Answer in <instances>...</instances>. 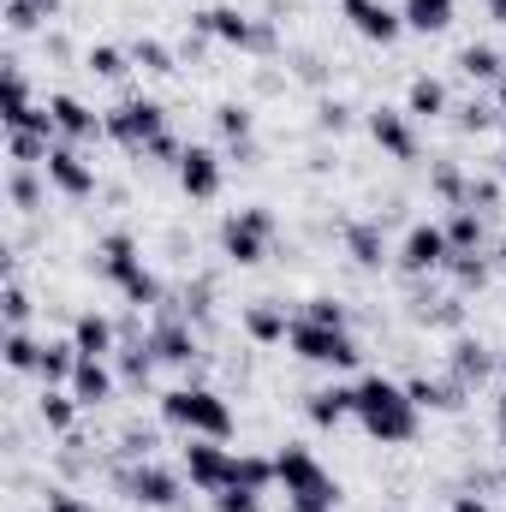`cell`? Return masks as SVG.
<instances>
[{"instance_id": "5bb4252c", "label": "cell", "mask_w": 506, "mask_h": 512, "mask_svg": "<svg viewBox=\"0 0 506 512\" xmlns=\"http://www.w3.org/2000/svg\"><path fill=\"white\" fill-rule=\"evenodd\" d=\"M173 185L191 197V203H215L227 191V155L215 143H185L179 167H173Z\"/></svg>"}, {"instance_id": "2e32d148", "label": "cell", "mask_w": 506, "mask_h": 512, "mask_svg": "<svg viewBox=\"0 0 506 512\" xmlns=\"http://www.w3.org/2000/svg\"><path fill=\"white\" fill-rule=\"evenodd\" d=\"M340 251L352 256V268H364V274H381V268L393 262V245H387V221H381V215H352V221L340 227Z\"/></svg>"}, {"instance_id": "30bf717a", "label": "cell", "mask_w": 506, "mask_h": 512, "mask_svg": "<svg viewBox=\"0 0 506 512\" xmlns=\"http://www.w3.org/2000/svg\"><path fill=\"white\" fill-rule=\"evenodd\" d=\"M149 346H155V358H161V370H179L185 382H197V370H203V334H197V322L191 316H179L173 304L149 322Z\"/></svg>"}, {"instance_id": "60d3db41", "label": "cell", "mask_w": 506, "mask_h": 512, "mask_svg": "<svg viewBox=\"0 0 506 512\" xmlns=\"http://www.w3.org/2000/svg\"><path fill=\"white\" fill-rule=\"evenodd\" d=\"M310 126L322 131V137H346V131L358 126V114H352V102H346V96H316Z\"/></svg>"}, {"instance_id": "6da1fadb", "label": "cell", "mask_w": 506, "mask_h": 512, "mask_svg": "<svg viewBox=\"0 0 506 512\" xmlns=\"http://www.w3.org/2000/svg\"><path fill=\"white\" fill-rule=\"evenodd\" d=\"M358 405H352V423L376 441V447H411L423 435V411L417 399L405 393V382L393 376H358Z\"/></svg>"}, {"instance_id": "f5cc1de1", "label": "cell", "mask_w": 506, "mask_h": 512, "mask_svg": "<svg viewBox=\"0 0 506 512\" xmlns=\"http://www.w3.org/2000/svg\"><path fill=\"white\" fill-rule=\"evenodd\" d=\"M495 489H501V495H506V465H501V471H495Z\"/></svg>"}, {"instance_id": "9f6ffc18", "label": "cell", "mask_w": 506, "mask_h": 512, "mask_svg": "<svg viewBox=\"0 0 506 512\" xmlns=\"http://www.w3.org/2000/svg\"><path fill=\"white\" fill-rule=\"evenodd\" d=\"M501 131H506V120H501Z\"/></svg>"}, {"instance_id": "484cf974", "label": "cell", "mask_w": 506, "mask_h": 512, "mask_svg": "<svg viewBox=\"0 0 506 512\" xmlns=\"http://www.w3.org/2000/svg\"><path fill=\"white\" fill-rule=\"evenodd\" d=\"M405 393L417 399V411H441V417H453V411H465V399H471V387L465 382H453V376H411L405 382Z\"/></svg>"}, {"instance_id": "7dc6e473", "label": "cell", "mask_w": 506, "mask_h": 512, "mask_svg": "<svg viewBox=\"0 0 506 512\" xmlns=\"http://www.w3.org/2000/svg\"><path fill=\"white\" fill-rule=\"evenodd\" d=\"M42 512H96V507L66 483H42Z\"/></svg>"}, {"instance_id": "f35d334b", "label": "cell", "mask_w": 506, "mask_h": 512, "mask_svg": "<svg viewBox=\"0 0 506 512\" xmlns=\"http://www.w3.org/2000/svg\"><path fill=\"white\" fill-rule=\"evenodd\" d=\"M131 60H137V72H149V78H173V72H179V54H173L161 36H131Z\"/></svg>"}, {"instance_id": "7402d4cb", "label": "cell", "mask_w": 506, "mask_h": 512, "mask_svg": "<svg viewBox=\"0 0 506 512\" xmlns=\"http://www.w3.org/2000/svg\"><path fill=\"white\" fill-rule=\"evenodd\" d=\"M405 114H411L417 126L453 120V90H447V78H435V72H411V84H405Z\"/></svg>"}, {"instance_id": "7a4b0ae2", "label": "cell", "mask_w": 506, "mask_h": 512, "mask_svg": "<svg viewBox=\"0 0 506 512\" xmlns=\"http://www.w3.org/2000/svg\"><path fill=\"white\" fill-rule=\"evenodd\" d=\"M90 268H96V274H102V280H108V286L126 298L137 316L167 304V286H161V274L143 262V245H137V233H126V227H114V233H102V239H96Z\"/></svg>"}, {"instance_id": "ba28073f", "label": "cell", "mask_w": 506, "mask_h": 512, "mask_svg": "<svg viewBox=\"0 0 506 512\" xmlns=\"http://www.w3.org/2000/svg\"><path fill=\"white\" fill-rule=\"evenodd\" d=\"M221 256L233 262V268H256L262 256H268V245L280 239V215L268 209V203H245V209H227L221 215Z\"/></svg>"}, {"instance_id": "cb8c5ba5", "label": "cell", "mask_w": 506, "mask_h": 512, "mask_svg": "<svg viewBox=\"0 0 506 512\" xmlns=\"http://www.w3.org/2000/svg\"><path fill=\"white\" fill-rule=\"evenodd\" d=\"M352 405H358V387L352 382H322L304 393V417L316 423V429H340V423H352Z\"/></svg>"}, {"instance_id": "603a6c76", "label": "cell", "mask_w": 506, "mask_h": 512, "mask_svg": "<svg viewBox=\"0 0 506 512\" xmlns=\"http://www.w3.org/2000/svg\"><path fill=\"white\" fill-rule=\"evenodd\" d=\"M66 387L78 393L84 411H102V405H114V393H120V370H114V358H78V370H72Z\"/></svg>"}, {"instance_id": "1f68e13d", "label": "cell", "mask_w": 506, "mask_h": 512, "mask_svg": "<svg viewBox=\"0 0 506 512\" xmlns=\"http://www.w3.org/2000/svg\"><path fill=\"white\" fill-rule=\"evenodd\" d=\"M84 72L102 78V84H126L131 72H137V60H131V48H120V42H90L84 48Z\"/></svg>"}, {"instance_id": "4fadbf2b", "label": "cell", "mask_w": 506, "mask_h": 512, "mask_svg": "<svg viewBox=\"0 0 506 512\" xmlns=\"http://www.w3.org/2000/svg\"><path fill=\"white\" fill-rule=\"evenodd\" d=\"M364 131H370V143H376L387 161H399V167H411L417 155H423V137H417V120L405 114V108H393V102H376V108H364Z\"/></svg>"}, {"instance_id": "c3c4849f", "label": "cell", "mask_w": 506, "mask_h": 512, "mask_svg": "<svg viewBox=\"0 0 506 512\" xmlns=\"http://www.w3.org/2000/svg\"><path fill=\"white\" fill-rule=\"evenodd\" d=\"M447 507H453V512H495L483 489H459V495H447Z\"/></svg>"}, {"instance_id": "f1b7e54d", "label": "cell", "mask_w": 506, "mask_h": 512, "mask_svg": "<svg viewBox=\"0 0 506 512\" xmlns=\"http://www.w3.org/2000/svg\"><path fill=\"white\" fill-rule=\"evenodd\" d=\"M60 12H66V0H6V42L48 30Z\"/></svg>"}, {"instance_id": "4dcf8cb0", "label": "cell", "mask_w": 506, "mask_h": 512, "mask_svg": "<svg viewBox=\"0 0 506 512\" xmlns=\"http://www.w3.org/2000/svg\"><path fill=\"white\" fill-rule=\"evenodd\" d=\"M48 173L42 167H12L6 173V203H12V215H42L48 209Z\"/></svg>"}, {"instance_id": "74e56055", "label": "cell", "mask_w": 506, "mask_h": 512, "mask_svg": "<svg viewBox=\"0 0 506 512\" xmlns=\"http://www.w3.org/2000/svg\"><path fill=\"white\" fill-rule=\"evenodd\" d=\"M292 316H304V322H316V328H352V304H346L340 292H310Z\"/></svg>"}, {"instance_id": "681fc988", "label": "cell", "mask_w": 506, "mask_h": 512, "mask_svg": "<svg viewBox=\"0 0 506 512\" xmlns=\"http://www.w3.org/2000/svg\"><path fill=\"white\" fill-rule=\"evenodd\" d=\"M495 435H501V447H506V387L495 393Z\"/></svg>"}, {"instance_id": "816d5d0a", "label": "cell", "mask_w": 506, "mask_h": 512, "mask_svg": "<svg viewBox=\"0 0 506 512\" xmlns=\"http://www.w3.org/2000/svg\"><path fill=\"white\" fill-rule=\"evenodd\" d=\"M489 96H495V108H501V120H506V78L495 84V90H489Z\"/></svg>"}, {"instance_id": "9a60e30c", "label": "cell", "mask_w": 506, "mask_h": 512, "mask_svg": "<svg viewBox=\"0 0 506 512\" xmlns=\"http://www.w3.org/2000/svg\"><path fill=\"white\" fill-rule=\"evenodd\" d=\"M447 376L477 393V387H489L495 376H501V352H495L489 340H477V334H465V328H459V334L447 340Z\"/></svg>"}, {"instance_id": "277c9868", "label": "cell", "mask_w": 506, "mask_h": 512, "mask_svg": "<svg viewBox=\"0 0 506 512\" xmlns=\"http://www.w3.org/2000/svg\"><path fill=\"white\" fill-rule=\"evenodd\" d=\"M191 30L209 36V42H221V48H239V54H274V48H280V24H274V18H256V12L227 6V0L197 6V12H191Z\"/></svg>"}, {"instance_id": "9c48e42d", "label": "cell", "mask_w": 506, "mask_h": 512, "mask_svg": "<svg viewBox=\"0 0 506 512\" xmlns=\"http://www.w3.org/2000/svg\"><path fill=\"white\" fill-rule=\"evenodd\" d=\"M447 262H453V239H447V221H435V215L411 221L393 245V268L405 280H435V274H447Z\"/></svg>"}, {"instance_id": "836d02e7", "label": "cell", "mask_w": 506, "mask_h": 512, "mask_svg": "<svg viewBox=\"0 0 506 512\" xmlns=\"http://www.w3.org/2000/svg\"><path fill=\"white\" fill-rule=\"evenodd\" d=\"M399 18H405V30H417V36H441V30L459 18V0H399Z\"/></svg>"}, {"instance_id": "d590c367", "label": "cell", "mask_w": 506, "mask_h": 512, "mask_svg": "<svg viewBox=\"0 0 506 512\" xmlns=\"http://www.w3.org/2000/svg\"><path fill=\"white\" fill-rule=\"evenodd\" d=\"M0 358H6V370H12V376H36L42 334H30V328H6V334H0Z\"/></svg>"}, {"instance_id": "44dd1931", "label": "cell", "mask_w": 506, "mask_h": 512, "mask_svg": "<svg viewBox=\"0 0 506 512\" xmlns=\"http://www.w3.org/2000/svg\"><path fill=\"white\" fill-rule=\"evenodd\" d=\"M340 507H346V489H340V477L328 465H316L310 477L286 483V512H340Z\"/></svg>"}, {"instance_id": "e0dca14e", "label": "cell", "mask_w": 506, "mask_h": 512, "mask_svg": "<svg viewBox=\"0 0 506 512\" xmlns=\"http://www.w3.org/2000/svg\"><path fill=\"white\" fill-rule=\"evenodd\" d=\"M340 18L352 24V36H364L370 48H393L405 36V18L393 0H340Z\"/></svg>"}, {"instance_id": "ac0fdd59", "label": "cell", "mask_w": 506, "mask_h": 512, "mask_svg": "<svg viewBox=\"0 0 506 512\" xmlns=\"http://www.w3.org/2000/svg\"><path fill=\"white\" fill-rule=\"evenodd\" d=\"M42 102H48L54 131H60L66 143H96V137H108V120H102V114H96L84 96H72V90H48Z\"/></svg>"}, {"instance_id": "11a10c76", "label": "cell", "mask_w": 506, "mask_h": 512, "mask_svg": "<svg viewBox=\"0 0 506 512\" xmlns=\"http://www.w3.org/2000/svg\"><path fill=\"white\" fill-rule=\"evenodd\" d=\"M501 382H506V346H501Z\"/></svg>"}, {"instance_id": "bcb514c9", "label": "cell", "mask_w": 506, "mask_h": 512, "mask_svg": "<svg viewBox=\"0 0 506 512\" xmlns=\"http://www.w3.org/2000/svg\"><path fill=\"white\" fill-rule=\"evenodd\" d=\"M209 507H215V512H262V495L245 489V483H227L221 495H209Z\"/></svg>"}, {"instance_id": "5b68a950", "label": "cell", "mask_w": 506, "mask_h": 512, "mask_svg": "<svg viewBox=\"0 0 506 512\" xmlns=\"http://www.w3.org/2000/svg\"><path fill=\"white\" fill-rule=\"evenodd\" d=\"M114 489L126 495L131 507H143V512H179V501H185V471L179 465H161V459H120L114 471Z\"/></svg>"}, {"instance_id": "8d00e7d4", "label": "cell", "mask_w": 506, "mask_h": 512, "mask_svg": "<svg viewBox=\"0 0 506 512\" xmlns=\"http://www.w3.org/2000/svg\"><path fill=\"white\" fill-rule=\"evenodd\" d=\"M233 483H245V489H256V495H268V489L280 483V471H274V453L239 447V453H233Z\"/></svg>"}, {"instance_id": "8fae6325", "label": "cell", "mask_w": 506, "mask_h": 512, "mask_svg": "<svg viewBox=\"0 0 506 512\" xmlns=\"http://www.w3.org/2000/svg\"><path fill=\"white\" fill-rule=\"evenodd\" d=\"M42 173H48V191H60L66 203H90V197L102 191V173H96V161L84 155V143H66V137L48 149Z\"/></svg>"}, {"instance_id": "f6af8a7d", "label": "cell", "mask_w": 506, "mask_h": 512, "mask_svg": "<svg viewBox=\"0 0 506 512\" xmlns=\"http://www.w3.org/2000/svg\"><path fill=\"white\" fill-rule=\"evenodd\" d=\"M506 203V179L489 167V173H471V209H483V215H501Z\"/></svg>"}, {"instance_id": "4316f807", "label": "cell", "mask_w": 506, "mask_h": 512, "mask_svg": "<svg viewBox=\"0 0 506 512\" xmlns=\"http://www.w3.org/2000/svg\"><path fill=\"white\" fill-rule=\"evenodd\" d=\"M453 72H459L465 84H489V90H495L506 78V60H501L495 42H465V48L453 54Z\"/></svg>"}, {"instance_id": "db71d44e", "label": "cell", "mask_w": 506, "mask_h": 512, "mask_svg": "<svg viewBox=\"0 0 506 512\" xmlns=\"http://www.w3.org/2000/svg\"><path fill=\"white\" fill-rule=\"evenodd\" d=\"M495 173H501V179H506V155H501V161H495Z\"/></svg>"}, {"instance_id": "e575fe53", "label": "cell", "mask_w": 506, "mask_h": 512, "mask_svg": "<svg viewBox=\"0 0 506 512\" xmlns=\"http://www.w3.org/2000/svg\"><path fill=\"white\" fill-rule=\"evenodd\" d=\"M209 120H215L221 149H245V143H256V108L251 102H221Z\"/></svg>"}, {"instance_id": "d6a6232c", "label": "cell", "mask_w": 506, "mask_h": 512, "mask_svg": "<svg viewBox=\"0 0 506 512\" xmlns=\"http://www.w3.org/2000/svg\"><path fill=\"white\" fill-rule=\"evenodd\" d=\"M429 197L441 209H465L471 203V173L459 161H429Z\"/></svg>"}, {"instance_id": "f546056e", "label": "cell", "mask_w": 506, "mask_h": 512, "mask_svg": "<svg viewBox=\"0 0 506 512\" xmlns=\"http://www.w3.org/2000/svg\"><path fill=\"white\" fill-rule=\"evenodd\" d=\"M72 370H78V346H72V334H48V340H42V358H36V382L42 387H66L72 382Z\"/></svg>"}, {"instance_id": "ab89813d", "label": "cell", "mask_w": 506, "mask_h": 512, "mask_svg": "<svg viewBox=\"0 0 506 512\" xmlns=\"http://www.w3.org/2000/svg\"><path fill=\"white\" fill-rule=\"evenodd\" d=\"M501 126V108H495V96L483 102V96H471V102H453V131H465V137H489V131Z\"/></svg>"}, {"instance_id": "ee69618b", "label": "cell", "mask_w": 506, "mask_h": 512, "mask_svg": "<svg viewBox=\"0 0 506 512\" xmlns=\"http://www.w3.org/2000/svg\"><path fill=\"white\" fill-rule=\"evenodd\" d=\"M447 280H453V292H465V298L483 292V286H489V251L483 256H453V262H447Z\"/></svg>"}, {"instance_id": "8992f818", "label": "cell", "mask_w": 506, "mask_h": 512, "mask_svg": "<svg viewBox=\"0 0 506 512\" xmlns=\"http://www.w3.org/2000/svg\"><path fill=\"white\" fill-rule=\"evenodd\" d=\"M102 120H108V143H120L131 161H143L149 149H155V137H167V108L155 102V96H143V90H126L114 108H102Z\"/></svg>"}, {"instance_id": "52a82bcc", "label": "cell", "mask_w": 506, "mask_h": 512, "mask_svg": "<svg viewBox=\"0 0 506 512\" xmlns=\"http://www.w3.org/2000/svg\"><path fill=\"white\" fill-rule=\"evenodd\" d=\"M286 352L310 370H328V376H346L364 364V346L352 340V328H316L304 316H292V334H286Z\"/></svg>"}, {"instance_id": "d6986e66", "label": "cell", "mask_w": 506, "mask_h": 512, "mask_svg": "<svg viewBox=\"0 0 506 512\" xmlns=\"http://www.w3.org/2000/svg\"><path fill=\"white\" fill-rule=\"evenodd\" d=\"M120 322L108 316V310H96V304H84L78 316H72V346H78V358H114L120 352Z\"/></svg>"}, {"instance_id": "3957f363", "label": "cell", "mask_w": 506, "mask_h": 512, "mask_svg": "<svg viewBox=\"0 0 506 512\" xmlns=\"http://www.w3.org/2000/svg\"><path fill=\"white\" fill-rule=\"evenodd\" d=\"M155 411H161V423L173 435H209V441H233L239 435V411L209 382H179L167 393H155Z\"/></svg>"}, {"instance_id": "7c38bea8", "label": "cell", "mask_w": 506, "mask_h": 512, "mask_svg": "<svg viewBox=\"0 0 506 512\" xmlns=\"http://www.w3.org/2000/svg\"><path fill=\"white\" fill-rule=\"evenodd\" d=\"M179 471L197 495H221L233 483V447L227 441H209V435H185L179 441Z\"/></svg>"}, {"instance_id": "d4e9b609", "label": "cell", "mask_w": 506, "mask_h": 512, "mask_svg": "<svg viewBox=\"0 0 506 512\" xmlns=\"http://www.w3.org/2000/svg\"><path fill=\"white\" fill-rule=\"evenodd\" d=\"M78 417H84V405H78V393L72 387H42L36 393V423L48 429V435H78Z\"/></svg>"}, {"instance_id": "b9f144b4", "label": "cell", "mask_w": 506, "mask_h": 512, "mask_svg": "<svg viewBox=\"0 0 506 512\" xmlns=\"http://www.w3.org/2000/svg\"><path fill=\"white\" fill-rule=\"evenodd\" d=\"M54 143H60V137H48V131H6V149H12V167H42Z\"/></svg>"}, {"instance_id": "ffe728a7", "label": "cell", "mask_w": 506, "mask_h": 512, "mask_svg": "<svg viewBox=\"0 0 506 512\" xmlns=\"http://www.w3.org/2000/svg\"><path fill=\"white\" fill-rule=\"evenodd\" d=\"M239 328H245V340L251 346H286V334H292V310L280 304V298H251L245 310H239Z\"/></svg>"}, {"instance_id": "f907efd6", "label": "cell", "mask_w": 506, "mask_h": 512, "mask_svg": "<svg viewBox=\"0 0 506 512\" xmlns=\"http://www.w3.org/2000/svg\"><path fill=\"white\" fill-rule=\"evenodd\" d=\"M483 6H489V18H495V24H506V0H483Z\"/></svg>"}, {"instance_id": "7bdbcfd3", "label": "cell", "mask_w": 506, "mask_h": 512, "mask_svg": "<svg viewBox=\"0 0 506 512\" xmlns=\"http://www.w3.org/2000/svg\"><path fill=\"white\" fill-rule=\"evenodd\" d=\"M0 316H6V328H30V316H36V298H30V286H24V274H6Z\"/></svg>"}, {"instance_id": "83f0119b", "label": "cell", "mask_w": 506, "mask_h": 512, "mask_svg": "<svg viewBox=\"0 0 506 512\" xmlns=\"http://www.w3.org/2000/svg\"><path fill=\"white\" fill-rule=\"evenodd\" d=\"M441 221H447L453 256H483V251H489V215H483V209H471V203H465V209H447Z\"/></svg>"}]
</instances>
